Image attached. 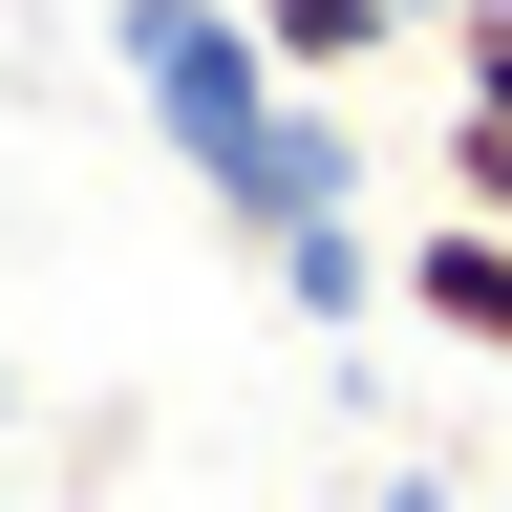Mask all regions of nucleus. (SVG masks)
I'll list each match as a JSON object with an SVG mask.
<instances>
[{"label": "nucleus", "instance_id": "f257e3e1", "mask_svg": "<svg viewBox=\"0 0 512 512\" xmlns=\"http://www.w3.org/2000/svg\"><path fill=\"white\" fill-rule=\"evenodd\" d=\"M107 64H128V107L171 128V171L214 192V235H235L299 320H384V299H406V256H363V150H342V107L278 86L256 0H107Z\"/></svg>", "mask_w": 512, "mask_h": 512}, {"label": "nucleus", "instance_id": "7ed1b4c3", "mask_svg": "<svg viewBox=\"0 0 512 512\" xmlns=\"http://www.w3.org/2000/svg\"><path fill=\"white\" fill-rule=\"evenodd\" d=\"M256 43H278V86H363L406 43V0H256Z\"/></svg>", "mask_w": 512, "mask_h": 512}, {"label": "nucleus", "instance_id": "0eeeda50", "mask_svg": "<svg viewBox=\"0 0 512 512\" xmlns=\"http://www.w3.org/2000/svg\"><path fill=\"white\" fill-rule=\"evenodd\" d=\"M491 512H512V491H491Z\"/></svg>", "mask_w": 512, "mask_h": 512}, {"label": "nucleus", "instance_id": "f03ea898", "mask_svg": "<svg viewBox=\"0 0 512 512\" xmlns=\"http://www.w3.org/2000/svg\"><path fill=\"white\" fill-rule=\"evenodd\" d=\"M406 320H448L470 363H512V235H470V214H427V235H406Z\"/></svg>", "mask_w": 512, "mask_h": 512}, {"label": "nucleus", "instance_id": "423d86ee", "mask_svg": "<svg viewBox=\"0 0 512 512\" xmlns=\"http://www.w3.org/2000/svg\"><path fill=\"white\" fill-rule=\"evenodd\" d=\"M384 512H448V491H427V470H384Z\"/></svg>", "mask_w": 512, "mask_h": 512}, {"label": "nucleus", "instance_id": "20e7f679", "mask_svg": "<svg viewBox=\"0 0 512 512\" xmlns=\"http://www.w3.org/2000/svg\"><path fill=\"white\" fill-rule=\"evenodd\" d=\"M427 171H448V214H470V235H512V107H448Z\"/></svg>", "mask_w": 512, "mask_h": 512}, {"label": "nucleus", "instance_id": "39448f33", "mask_svg": "<svg viewBox=\"0 0 512 512\" xmlns=\"http://www.w3.org/2000/svg\"><path fill=\"white\" fill-rule=\"evenodd\" d=\"M448 107H512V0H470V22H448Z\"/></svg>", "mask_w": 512, "mask_h": 512}]
</instances>
